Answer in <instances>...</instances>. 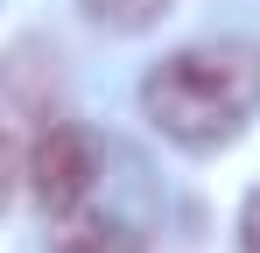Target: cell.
<instances>
[{"mask_svg":"<svg viewBox=\"0 0 260 253\" xmlns=\"http://www.w3.org/2000/svg\"><path fill=\"white\" fill-rule=\"evenodd\" d=\"M253 106H260L253 42H190L141 78V113L176 148H225Z\"/></svg>","mask_w":260,"mask_h":253,"instance_id":"obj_1","label":"cell"},{"mask_svg":"<svg viewBox=\"0 0 260 253\" xmlns=\"http://www.w3.org/2000/svg\"><path fill=\"white\" fill-rule=\"evenodd\" d=\"M56 91H63V71H56L49 42L21 36L0 49V211L28 183V148L56 120Z\"/></svg>","mask_w":260,"mask_h":253,"instance_id":"obj_2","label":"cell"},{"mask_svg":"<svg viewBox=\"0 0 260 253\" xmlns=\"http://www.w3.org/2000/svg\"><path fill=\"white\" fill-rule=\"evenodd\" d=\"M91 183H99V148L78 120H49L43 141L28 148V197L43 204V218H71L85 211Z\"/></svg>","mask_w":260,"mask_h":253,"instance_id":"obj_3","label":"cell"},{"mask_svg":"<svg viewBox=\"0 0 260 253\" xmlns=\"http://www.w3.org/2000/svg\"><path fill=\"white\" fill-rule=\"evenodd\" d=\"M49 253H148L141 246V232L120 225V218H56V232H49Z\"/></svg>","mask_w":260,"mask_h":253,"instance_id":"obj_4","label":"cell"},{"mask_svg":"<svg viewBox=\"0 0 260 253\" xmlns=\"http://www.w3.org/2000/svg\"><path fill=\"white\" fill-rule=\"evenodd\" d=\"M85 14L99 28H113V36H141V28H155L169 14V0H85Z\"/></svg>","mask_w":260,"mask_h":253,"instance_id":"obj_5","label":"cell"},{"mask_svg":"<svg viewBox=\"0 0 260 253\" xmlns=\"http://www.w3.org/2000/svg\"><path fill=\"white\" fill-rule=\"evenodd\" d=\"M239 253H260V190H246L239 204Z\"/></svg>","mask_w":260,"mask_h":253,"instance_id":"obj_6","label":"cell"}]
</instances>
